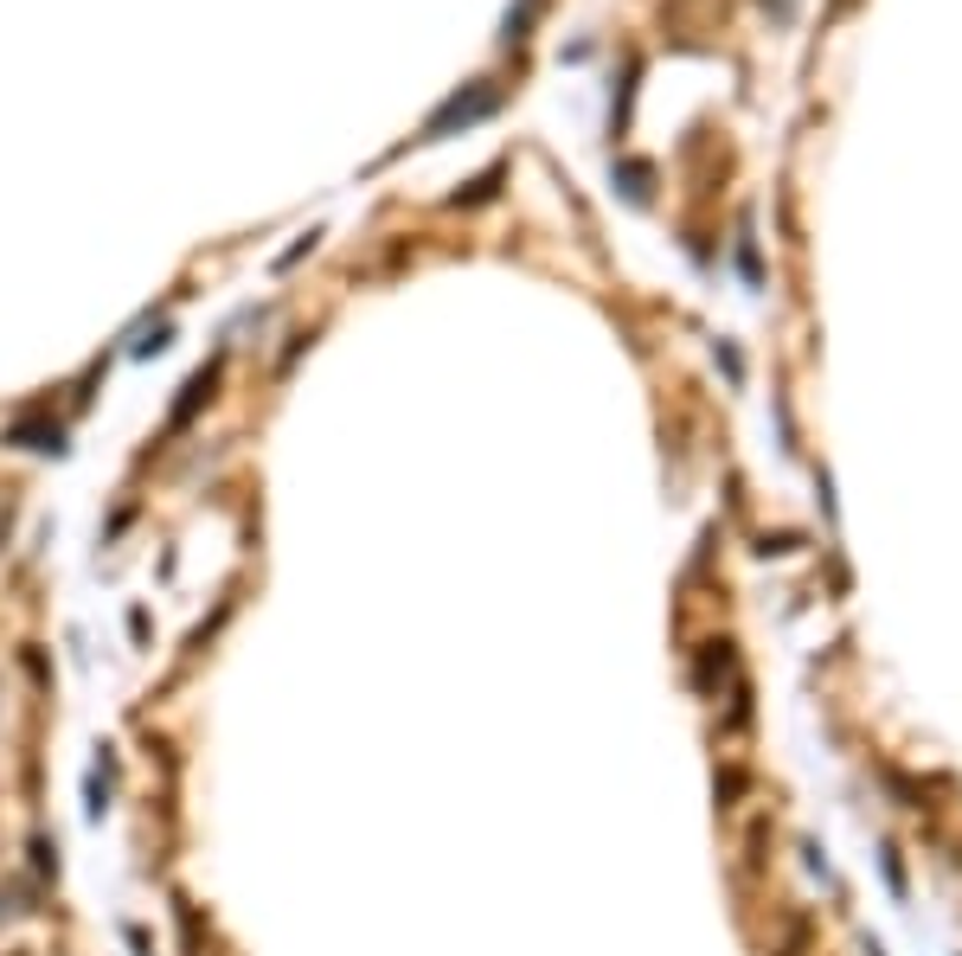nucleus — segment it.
Returning a JSON list of instances; mask_svg holds the SVG:
<instances>
[{
    "label": "nucleus",
    "instance_id": "f257e3e1",
    "mask_svg": "<svg viewBox=\"0 0 962 956\" xmlns=\"http://www.w3.org/2000/svg\"><path fill=\"white\" fill-rule=\"evenodd\" d=\"M488 110H494V90H488V84H469V90H456V97H449L444 110H437V116H430V122H424V135L437 142V135H449L456 122L469 129V122H481V116H488Z\"/></svg>",
    "mask_w": 962,
    "mask_h": 956
},
{
    "label": "nucleus",
    "instance_id": "f03ea898",
    "mask_svg": "<svg viewBox=\"0 0 962 956\" xmlns=\"http://www.w3.org/2000/svg\"><path fill=\"white\" fill-rule=\"evenodd\" d=\"M212 392H219V360H212V367H199V372H193V379L181 385V405L167 411V437H181L186 424L199 417V405H212Z\"/></svg>",
    "mask_w": 962,
    "mask_h": 956
},
{
    "label": "nucleus",
    "instance_id": "7ed1b4c3",
    "mask_svg": "<svg viewBox=\"0 0 962 956\" xmlns=\"http://www.w3.org/2000/svg\"><path fill=\"white\" fill-rule=\"evenodd\" d=\"M13 449H39V456H65V431L58 424H7Z\"/></svg>",
    "mask_w": 962,
    "mask_h": 956
},
{
    "label": "nucleus",
    "instance_id": "20e7f679",
    "mask_svg": "<svg viewBox=\"0 0 962 956\" xmlns=\"http://www.w3.org/2000/svg\"><path fill=\"white\" fill-rule=\"evenodd\" d=\"M84 796H90V803H84V810H90V822H103V815H110V783H103V776H90V783H84Z\"/></svg>",
    "mask_w": 962,
    "mask_h": 956
},
{
    "label": "nucleus",
    "instance_id": "39448f33",
    "mask_svg": "<svg viewBox=\"0 0 962 956\" xmlns=\"http://www.w3.org/2000/svg\"><path fill=\"white\" fill-rule=\"evenodd\" d=\"M174 912H181V937H186V956H199V912H193L186 899H174Z\"/></svg>",
    "mask_w": 962,
    "mask_h": 956
},
{
    "label": "nucleus",
    "instance_id": "423d86ee",
    "mask_svg": "<svg viewBox=\"0 0 962 956\" xmlns=\"http://www.w3.org/2000/svg\"><path fill=\"white\" fill-rule=\"evenodd\" d=\"M33 867L45 873V880H58V841H45V835H39V841H33Z\"/></svg>",
    "mask_w": 962,
    "mask_h": 956
}]
</instances>
